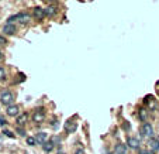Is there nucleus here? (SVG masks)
I'll return each mask as SVG.
<instances>
[{
    "mask_svg": "<svg viewBox=\"0 0 159 154\" xmlns=\"http://www.w3.org/2000/svg\"><path fill=\"white\" fill-rule=\"evenodd\" d=\"M14 20H19L20 23L26 24V23H28V21L31 20V16H30L28 13H19V14H14V16H11V17H9L7 23H11V24H13Z\"/></svg>",
    "mask_w": 159,
    "mask_h": 154,
    "instance_id": "obj_1",
    "label": "nucleus"
},
{
    "mask_svg": "<svg viewBox=\"0 0 159 154\" xmlns=\"http://www.w3.org/2000/svg\"><path fill=\"white\" fill-rule=\"evenodd\" d=\"M0 102L3 103V105H6L7 108H9V106H11L14 102V95L10 90H4V92L0 95Z\"/></svg>",
    "mask_w": 159,
    "mask_h": 154,
    "instance_id": "obj_2",
    "label": "nucleus"
},
{
    "mask_svg": "<svg viewBox=\"0 0 159 154\" xmlns=\"http://www.w3.org/2000/svg\"><path fill=\"white\" fill-rule=\"evenodd\" d=\"M141 134L142 137H145V139H153V127L149 124V123H144L142 126H141Z\"/></svg>",
    "mask_w": 159,
    "mask_h": 154,
    "instance_id": "obj_3",
    "label": "nucleus"
},
{
    "mask_svg": "<svg viewBox=\"0 0 159 154\" xmlns=\"http://www.w3.org/2000/svg\"><path fill=\"white\" fill-rule=\"evenodd\" d=\"M45 119V112L42 109H37L32 113V122L35 123H42Z\"/></svg>",
    "mask_w": 159,
    "mask_h": 154,
    "instance_id": "obj_4",
    "label": "nucleus"
},
{
    "mask_svg": "<svg viewBox=\"0 0 159 154\" xmlns=\"http://www.w3.org/2000/svg\"><path fill=\"white\" fill-rule=\"evenodd\" d=\"M44 16H45L44 7H34V9H32V17L35 20H42Z\"/></svg>",
    "mask_w": 159,
    "mask_h": 154,
    "instance_id": "obj_5",
    "label": "nucleus"
},
{
    "mask_svg": "<svg viewBox=\"0 0 159 154\" xmlns=\"http://www.w3.org/2000/svg\"><path fill=\"white\" fill-rule=\"evenodd\" d=\"M14 33H16V26H14V24L6 23V24L3 26V34H6V35H13Z\"/></svg>",
    "mask_w": 159,
    "mask_h": 154,
    "instance_id": "obj_6",
    "label": "nucleus"
},
{
    "mask_svg": "<svg viewBox=\"0 0 159 154\" xmlns=\"http://www.w3.org/2000/svg\"><path fill=\"white\" fill-rule=\"evenodd\" d=\"M76 129H77V123L73 122V120H68V122L65 123V130L68 133H75Z\"/></svg>",
    "mask_w": 159,
    "mask_h": 154,
    "instance_id": "obj_7",
    "label": "nucleus"
},
{
    "mask_svg": "<svg viewBox=\"0 0 159 154\" xmlns=\"http://www.w3.org/2000/svg\"><path fill=\"white\" fill-rule=\"evenodd\" d=\"M127 144L130 148H140V139L138 137H128L127 140Z\"/></svg>",
    "mask_w": 159,
    "mask_h": 154,
    "instance_id": "obj_8",
    "label": "nucleus"
},
{
    "mask_svg": "<svg viewBox=\"0 0 159 154\" xmlns=\"http://www.w3.org/2000/svg\"><path fill=\"white\" fill-rule=\"evenodd\" d=\"M6 113L9 116H11V117H13V116H17L20 113V106L19 105H11V106H9L6 110Z\"/></svg>",
    "mask_w": 159,
    "mask_h": 154,
    "instance_id": "obj_9",
    "label": "nucleus"
},
{
    "mask_svg": "<svg viewBox=\"0 0 159 154\" xmlns=\"http://www.w3.org/2000/svg\"><path fill=\"white\" fill-rule=\"evenodd\" d=\"M114 154H127V144L118 143L114 146Z\"/></svg>",
    "mask_w": 159,
    "mask_h": 154,
    "instance_id": "obj_10",
    "label": "nucleus"
},
{
    "mask_svg": "<svg viewBox=\"0 0 159 154\" xmlns=\"http://www.w3.org/2000/svg\"><path fill=\"white\" fill-rule=\"evenodd\" d=\"M149 147L152 148L153 151H159V139H151L149 140Z\"/></svg>",
    "mask_w": 159,
    "mask_h": 154,
    "instance_id": "obj_11",
    "label": "nucleus"
},
{
    "mask_svg": "<svg viewBox=\"0 0 159 154\" xmlns=\"http://www.w3.org/2000/svg\"><path fill=\"white\" fill-rule=\"evenodd\" d=\"M45 9V16H54V14L57 13V7L54 6V4H51V6H47V7H44Z\"/></svg>",
    "mask_w": 159,
    "mask_h": 154,
    "instance_id": "obj_12",
    "label": "nucleus"
},
{
    "mask_svg": "<svg viewBox=\"0 0 159 154\" xmlns=\"http://www.w3.org/2000/svg\"><path fill=\"white\" fill-rule=\"evenodd\" d=\"M35 140H37L38 144H44V143H47V134H45V133H37Z\"/></svg>",
    "mask_w": 159,
    "mask_h": 154,
    "instance_id": "obj_13",
    "label": "nucleus"
},
{
    "mask_svg": "<svg viewBox=\"0 0 159 154\" xmlns=\"http://www.w3.org/2000/svg\"><path fill=\"white\" fill-rule=\"evenodd\" d=\"M27 119H28L27 113H23L21 116H19V117H17V124H19V126H23V124H26V123H27Z\"/></svg>",
    "mask_w": 159,
    "mask_h": 154,
    "instance_id": "obj_14",
    "label": "nucleus"
},
{
    "mask_svg": "<svg viewBox=\"0 0 159 154\" xmlns=\"http://www.w3.org/2000/svg\"><path fill=\"white\" fill-rule=\"evenodd\" d=\"M145 102L149 103V109H153V108H155V105H156V100H155L151 95H148V96L145 98Z\"/></svg>",
    "mask_w": 159,
    "mask_h": 154,
    "instance_id": "obj_15",
    "label": "nucleus"
},
{
    "mask_svg": "<svg viewBox=\"0 0 159 154\" xmlns=\"http://www.w3.org/2000/svg\"><path fill=\"white\" fill-rule=\"evenodd\" d=\"M42 147H44V151H47V153H49V151H52V148L55 147L54 144H52V141H47V143H44L42 144Z\"/></svg>",
    "mask_w": 159,
    "mask_h": 154,
    "instance_id": "obj_16",
    "label": "nucleus"
},
{
    "mask_svg": "<svg viewBox=\"0 0 159 154\" xmlns=\"http://www.w3.org/2000/svg\"><path fill=\"white\" fill-rule=\"evenodd\" d=\"M6 79V69L3 67H0V82Z\"/></svg>",
    "mask_w": 159,
    "mask_h": 154,
    "instance_id": "obj_17",
    "label": "nucleus"
},
{
    "mask_svg": "<svg viewBox=\"0 0 159 154\" xmlns=\"http://www.w3.org/2000/svg\"><path fill=\"white\" fill-rule=\"evenodd\" d=\"M35 143H37L35 137H27V144L28 146H35Z\"/></svg>",
    "mask_w": 159,
    "mask_h": 154,
    "instance_id": "obj_18",
    "label": "nucleus"
},
{
    "mask_svg": "<svg viewBox=\"0 0 159 154\" xmlns=\"http://www.w3.org/2000/svg\"><path fill=\"white\" fill-rule=\"evenodd\" d=\"M51 141H52V144H54V146H57V144H59V143H61V139H59V137H52L51 139Z\"/></svg>",
    "mask_w": 159,
    "mask_h": 154,
    "instance_id": "obj_19",
    "label": "nucleus"
},
{
    "mask_svg": "<svg viewBox=\"0 0 159 154\" xmlns=\"http://www.w3.org/2000/svg\"><path fill=\"white\" fill-rule=\"evenodd\" d=\"M6 43H7L6 37H3V35H0V45H6Z\"/></svg>",
    "mask_w": 159,
    "mask_h": 154,
    "instance_id": "obj_20",
    "label": "nucleus"
},
{
    "mask_svg": "<svg viewBox=\"0 0 159 154\" xmlns=\"http://www.w3.org/2000/svg\"><path fill=\"white\" fill-rule=\"evenodd\" d=\"M17 133H19L20 136H23V137H24V136H26V132H24V129H17Z\"/></svg>",
    "mask_w": 159,
    "mask_h": 154,
    "instance_id": "obj_21",
    "label": "nucleus"
},
{
    "mask_svg": "<svg viewBox=\"0 0 159 154\" xmlns=\"http://www.w3.org/2000/svg\"><path fill=\"white\" fill-rule=\"evenodd\" d=\"M3 133H4V134H6L7 137H14V134H13V133H11V132H9V130H4Z\"/></svg>",
    "mask_w": 159,
    "mask_h": 154,
    "instance_id": "obj_22",
    "label": "nucleus"
},
{
    "mask_svg": "<svg viewBox=\"0 0 159 154\" xmlns=\"http://www.w3.org/2000/svg\"><path fill=\"white\" fill-rule=\"evenodd\" d=\"M140 154H153L152 151H149V150H141Z\"/></svg>",
    "mask_w": 159,
    "mask_h": 154,
    "instance_id": "obj_23",
    "label": "nucleus"
},
{
    "mask_svg": "<svg viewBox=\"0 0 159 154\" xmlns=\"http://www.w3.org/2000/svg\"><path fill=\"white\" fill-rule=\"evenodd\" d=\"M0 124H1V126H4V124H6V120H4L1 116H0Z\"/></svg>",
    "mask_w": 159,
    "mask_h": 154,
    "instance_id": "obj_24",
    "label": "nucleus"
},
{
    "mask_svg": "<svg viewBox=\"0 0 159 154\" xmlns=\"http://www.w3.org/2000/svg\"><path fill=\"white\" fill-rule=\"evenodd\" d=\"M3 58H4V55H3V52L0 51V61H3Z\"/></svg>",
    "mask_w": 159,
    "mask_h": 154,
    "instance_id": "obj_25",
    "label": "nucleus"
},
{
    "mask_svg": "<svg viewBox=\"0 0 159 154\" xmlns=\"http://www.w3.org/2000/svg\"><path fill=\"white\" fill-rule=\"evenodd\" d=\"M76 154H83V150L82 148H79V151H76Z\"/></svg>",
    "mask_w": 159,
    "mask_h": 154,
    "instance_id": "obj_26",
    "label": "nucleus"
},
{
    "mask_svg": "<svg viewBox=\"0 0 159 154\" xmlns=\"http://www.w3.org/2000/svg\"><path fill=\"white\" fill-rule=\"evenodd\" d=\"M1 150H3V146H1V144H0V151H1Z\"/></svg>",
    "mask_w": 159,
    "mask_h": 154,
    "instance_id": "obj_27",
    "label": "nucleus"
}]
</instances>
